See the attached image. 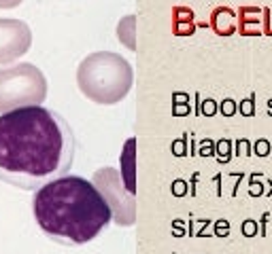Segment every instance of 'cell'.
<instances>
[{
    "label": "cell",
    "mask_w": 272,
    "mask_h": 254,
    "mask_svg": "<svg viewBox=\"0 0 272 254\" xmlns=\"http://www.w3.org/2000/svg\"><path fill=\"white\" fill-rule=\"evenodd\" d=\"M38 229L62 246H83L111 225L113 210L102 191L81 176H62L34 191Z\"/></svg>",
    "instance_id": "2"
},
{
    "label": "cell",
    "mask_w": 272,
    "mask_h": 254,
    "mask_svg": "<svg viewBox=\"0 0 272 254\" xmlns=\"http://www.w3.org/2000/svg\"><path fill=\"white\" fill-rule=\"evenodd\" d=\"M132 66L122 55L111 51L88 55L77 70V85L83 95L104 106L122 102L132 89Z\"/></svg>",
    "instance_id": "3"
},
{
    "label": "cell",
    "mask_w": 272,
    "mask_h": 254,
    "mask_svg": "<svg viewBox=\"0 0 272 254\" xmlns=\"http://www.w3.org/2000/svg\"><path fill=\"white\" fill-rule=\"evenodd\" d=\"M32 45V32L28 24L19 19L0 17V64H9L24 53Z\"/></svg>",
    "instance_id": "5"
},
{
    "label": "cell",
    "mask_w": 272,
    "mask_h": 254,
    "mask_svg": "<svg viewBox=\"0 0 272 254\" xmlns=\"http://www.w3.org/2000/svg\"><path fill=\"white\" fill-rule=\"evenodd\" d=\"M47 97V81L36 66L17 64L0 68V115L15 108L41 106Z\"/></svg>",
    "instance_id": "4"
},
{
    "label": "cell",
    "mask_w": 272,
    "mask_h": 254,
    "mask_svg": "<svg viewBox=\"0 0 272 254\" xmlns=\"http://www.w3.org/2000/svg\"><path fill=\"white\" fill-rule=\"evenodd\" d=\"M74 159V136L66 119L45 106L0 115V180L38 191L66 176Z\"/></svg>",
    "instance_id": "1"
},
{
    "label": "cell",
    "mask_w": 272,
    "mask_h": 254,
    "mask_svg": "<svg viewBox=\"0 0 272 254\" xmlns=\"http://www.w3.org/2000/svg\"><path fill=\"white\" fill-rule=\"evenodd\" d=\"M21 5V0H0V9H15Z\"/></svg>",
    "instance_id": "6"
}]
</instances>
